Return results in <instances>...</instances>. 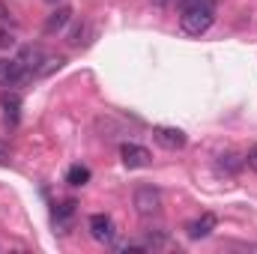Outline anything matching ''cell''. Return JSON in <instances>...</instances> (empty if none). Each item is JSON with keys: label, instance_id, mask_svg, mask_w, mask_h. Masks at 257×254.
<instances>
[{"label": "cell", "instance_id": "7c38bea8", "mask_svg": "<svg viewBox=\"0 0 257 254\" xmlns=\"http://www.w3.org/2000/svg\"><path fill=\"white\" fill-rule=\"evenodd\" d=\"M66 183L75 186V189L87 186V183H90V168H84V165H72V168L66 171Z\"/></svg>", "mask_w": 257, "mask_h": 254}, {"label": "cell", "instance_id": "8fae6325", "mask_svg": "<svg viewBox=\"0 0 257 254\" xmlns=\"http://www.w3.org/2000/svg\"><path fill=\"white\" fill-rule=\"evenodd\" d=\"M242 165H245V156H239V153H233V150H227V153L218 156V168L227 171V174H239Z\"/></svg>", "mask_w": 257, "mask_h": 254}, {"label": "cell", "instance_id": "9c48e42d", "mask_svg": "<svg viewBox=\"0 0 257 254\" xmlns=\"http://www.w3.org/2000/svg\"><path fill=\"white\" fill-rule=\"evenodd\" d=\"M75 200H66L60 203L57 209H54V227H57V233H66L69 227H72V221H75Z\"/></svg>", "mask_w": 257, "mask_h": 254}, {"label": "cell", "instance_id": "e0dca14e", "mask_svg": "<svg viewBox=\"0 0 257 254\" xmlns=\"http://www.w3.org/2000/svg\"><path fill=\"white\" fill-rule=\"evenodd\" d=\"M156 3H159V6H168V3H171V0H156Z\"/></svg>", "mask_w": 257, "mask_h": 254}, {"label": "cell", "instance_id": "8992f818", "mask_svg": "<svg viewBox=\"0 0 257 254\" xmlns=\"http://www.w3.org/2000/svg\"><path fill=\"white\" fill-rule=\"evenodd\" d=\"M27 78H30V72L18 63V60H3V57H0V84L18 87V84H24Z\"/></svg>", "mask_w": 257, "mask_h": 254}, {"label": "cell", "instance_id": "3957f363", "mask_svg": "<svg viewBox=\"0 0 257 254\" xmlns=\"http://www.w3.org/2000/svg\"><path fill=\"white\" fill-rule=\"evenodd\" d=\"M120 159H123V165H126L128 171L147 168V165L153 162L150 150H147L144 144H135V141H126V144H120Z\"/></svg>", "mask_w": 257, "mask_h": 254}, {"label": "cell", "instance_id": "52a82bcc", "mask_svg": "<svg viewBox=\"0 0 257 254\" xmlns=\"http://www.w3.org/2000/svg\"><path fill=\"white\" fill-rule=\"evenodd\" d=\"M215 224H218V218L212 212H203L200 218H194V221L186 224V233H189V239H206L215 230Z\"/></svg>", "mask_w": 257, "mask_h": 254}, {"label": "cell", "instance_id": "5bb4252c", "mask_svg": "<svg viewBox=\"0 0 257 254\" xmlns=\"http://www.w3.org/2000/svg\"><path fill=\"white\" fill-rule=\"evenodd\" d=\"M12 45H15V36H12L6 27H0V51H9Z\"/></svg>", "mask_w": 257, "mask_h": 254}, {"label": "cell", "instance_id": "277c9868", "mask_svg": "<svg viewBox=\"0 0 257 254\" xmlns=\"http://www.w3.org/2000/svg\"><path fill=\"white\" fill-rule=\"evenodd\" d=\"M87 230H90V236L96 239V242H114V236H117V227H114V218L111 215H105V212H96V215H90V221H87Z\"/></svg>", "mask_w": 257, "mask_h": 254}, {"label": "cell", "instance_id": "6da1fadb", "mask_svg": "<svg viewBox=\"0 0 257 254\" xmlns=\"http://www.w3.org/2000/svg\"><path fill=\"white\" fill-rule=\"evenodd\" d=\"M215 21V6L212 0H189L183 6V15H180V27L183 33L189 36H203Z\"/></svg>", "mask_w": 257, "mask_h": 254}, {"label": "cell", "instance_id": "d6986e66", "mask_svg": "<svg viewBox=\"0 0 257 254\" xmlns=\"http://www.w3.org/2000/svg\"><path fill=\"white\" fill-rule=\"evenodd\" d=\"M48 3H57V0H48Z\"/></svg>", "mask_w": 257, "mask_h": 254}, {"label": "cell", "instance_id": "4fadbf2b", "mask_svg": "<svg viewBox=\"0 0 257 254\" xmlns=\"http://www.w3.org/2000/svg\"><path fill=\"white\" fill-rule=\"evenodd\" d=\"M84 36H87V24H78V27L69 33V45H75V48H78V45L84 42Z\"/></svg>", "mask_w": 257, "mask_h": 254}, {"label": "cell", "instance_id": "9a60e30c", "mask_svg": "<svg viewBox=\"0 0 257 254\" xmlns=\"http://www.w3.org/2000/svg\"><path fill=\"white\" fill-rule=\"evenodd\" d=\"M245 165H248L251 171H257V144L248 150V153H245Z\"/></svg>", "mask_w": 257, "mask_h": 254}, {"label": "cell", "instance_id": "7a4b0ae2", "mask_svg": "<svg viewBox=\"0 0 257 254\" xmlns=\"http://www.w3.org/2000/svg\"><path fill=\"white\" fill-rule=\"evenodd\" d=\"M135 209L144 218H153L162 212V191L156 186H138L135 189Z\"/></svg>", "mask_w": 257, "mask_h": 254}, {"label": "cell", "instance_id": "ba28073f", "mask_svg": "<svg viewBox=\"0 0 257 254\" xmlns=\"http://www.w3.org/2000/svg\"><path fill=\"white\" fill-rule=\"evenodd\" d=\"M0 108H3V120H6V126H18V120H21V96H18L15 90L0 96Z\"/></svg>", "mask_w": 257, "mask_h": 254}, {"label": "cell", "instance_id": "ac0fdd59", "mask_svg": "<svg viewBox=\"0 0 257 254\" xmlns=\"http://www.w3.org/2000/svg\"><path fill=\"white\" fill-rule=\"evenodd\" d=\"M3 159H6V150H3V147H0V162H3Z\"/></svg>", "mask_w": 257, "mask_h": 254}, {"label": "cell", "instance_id": "5b68a950", "mask_svg": "<svg viewBox=\"0 0 257 254\" xmlns=\"http://www.w3.org/2000/svg\"><path fill=\"white\" fill-rule=\"evenodd\" d=\"M153 141L165 150H183L189 144V135L177 126H153Z\"/></svg>", "mask_w": 257, "mask_h": 254}, {"label": "cell", "instance_id": "2e32d148", "mask_svg": "<svg viewBox=\"0 0 257 254\" xmlns=\"http://www.w3.org/2000/svg\"><path fill=\"white\" fill-rule=\"evenodd\" d=\"M0 18H9V9H6V3H0Z\"/></svg>", "mask_w": 257, "mask_h": 254}, {"label": "cell", "instance_id": "30bf717a", "mask_svg": "<svg viewBox=\"0 0 257 254\" xmlns=\"http://www.w3.org/2000/svg\"><path fill=\"white\" fill-rule=\"evenodd\" d=\"M69 21H72V9H69V6L54 9V12L48 15V21H45V36H54V33H60Z\"/></svg>", "mask_w": 257, "mask_h": 254}]
</instances>
